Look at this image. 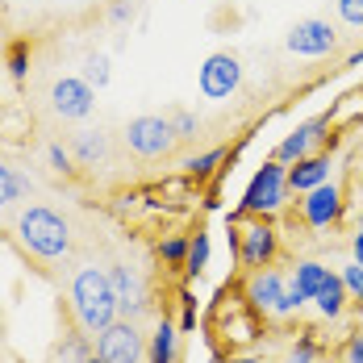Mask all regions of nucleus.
Here are the masks:
<instances>
[{"label": "nucleus", "instance_id": "1", "mask_svg": "<svg viewBox=\"0 0 363 363\" xmlns=\"http://www.w3.org/2000/svg\"><path fill=\"white\" fill-rule=\"evenodd\" d=\"M72 313H75V326L84 330V334H101V330H109L113 322L121 318L105 267H79V272H75Z\"/></svg>", "mask_w": 363, "mask_h": 363}, {"label": "nucleus", "instance_id": "2", "mask_svg": "<svg viewBox=\"0 0 363 363\" xmlns=\"http://www.w3.org/2000/svg\"><path fill=\"white\" fill-rule=\"evenodd\" d=\"M17 242L34 259L46 263H59L72 255V225L63 213H55L50 205H30L21 218H17Z\"/></svg>", "mask_w": 363, "mask_h": 363}, {"label": "nucleus", "instance_id": "3", "mask_svg": "<svg viewBox=\"0 0 363 363\" xmlns=\"http://www.w3.org/2000/svg\"><path fill=\"white\" fill-rule=\"evenodd\" d=\"M289 167L280 163V159H263L259 167H255L251 184L242 188V201H238V213L242 218H276V213H284V205H289Z\"/></svg>", "mask_w": 363, "mask_h": 363}, {"label": "nucleus", "instance_id": "4", "mask_svg": "<svg viewBox=\"0 0 363 363\" xmlns=\"http://www.w3.org/2000/svg\"><path fill=\"white\" fill-rule=\"evenodd\" d=\"M242 296L251 301V309L259 313V318H292V313H301V309L309 305V301L301 296V289L289 284L276 267H259V272H251Z\"/></svg>", "mask_w": 363, "mask_h": 363}, {"label": "nucleus", "instance_id": "5", "mask_svg": "<svg viewBox=\"0 0 363 363\" xmlns=\"http://www.w3.org/2000/svg\"><path fill=\"white\" fill-rule=\"evenodd\" d=\"M213 330L230 351H238V347H251L263 334V322H259V313L251 309L247 296H221V305L213 309Z\"/></svg>", "mask_w": 363, "mask_h": 363}, {"label": "nucleus", "instance_id": "6", "mask_svg": "<svg viewBox=\"0 0 363 363\" xmlns=\"http://www.w3.org/2000/svg\"><path fill=\"white\" fill-rule=\"evenodd\" d=\"M276 255H280V230L272 225V218L238 221V255H234L238 267H247V272L272 267Z\"/></svg>", "mask_w": 363, "mask_h": 363}, {"label": "nucleus", "instance_id": "7", "mask_svg": "<svg viewBox=\"0 0 363 363\" xmlns=\"http://www.w3.org/2000/svg\"><path fill=\"white\" fill-rule=\"evenodd\" d=\"M180 143L176 130H172V117H155V113H143L125 125V146L138 155V159H163L172 155V146Z\"/></svg>", "mask_w": 363, "mask_h": 363}, {"label": "nucleus", "instance_id": "8", "mask_svg": "<svg viewBox=\"0 0 363 363\" xmlns=\"http://www.w3.org/2000/svg\"><path fill=\"white\" fill-rule=\"evenodd\" d=\"M196 88H201L205 101H230V96L242 88V63H238V55H230V50L209 55V59L201 63Z\"/></svg>", "mask_w": 363, "mask_h": 363}, {"label": "nucleus", "instance_id": "9", "mask_svg": "<svg viewBox=\"0 0 363 363\" xmlns=\"http://www.w3.org/2000/svg\"><path fill=\"white\" fill-rule=\"evenodd\" d=\"M96 355L105 363H143L146 359V342L138 326L130 318H117L109 330L96 334Z\"/></svg>", "mask_w": 363, "mask_h": 363}, {"label": "nucleus", "instance_id": "10", "mask_svg": "<svg viewBox=\"0 0 363 363\" xmlns=\"http://www.w3.org/2000/svg\"><path fill=\"white\" fill-rule=\"evenodd\" d=\"M347 213V196H342V188L334 180L318 184L313 192H305L301 196V218L309 230H330V225H338Z\"/></svg>", "mask_w": 363, "mask_h": 363}, {"label": "nucleus", "instance_id": "11", "mask_svg": "<svg viewBox=\"0 0 363 363\" xmlns=\"http://www.w3.org/2000/svg\"><path fill=\"white\" fill-rule=\"evenodd\" d=\"M50 109L59 117H67V121H84L96 109V88L84 84L79 75H63V79L50 84Z\"/></svg>", "mask_w": 363, "mask_h": 363}, {"label": "nucleus", "instance_id": "12", "mask_svg": "<svg viewBox=\"0 0 363 363\" xmlns=\"http://www.w3.org/2000/svg\"><path fill=\"white\" fill-rule=\"evenodd\" d=\"M284 46H289L292 55H301V59H326L330 50L338 46V34H334V26L322 21V17H305V21H296L289 30Z\"/></svg>", "mask_w": 363, "mask_h": 363}, {"label": "nucleus", "instance_id": "13", "mask_svg": "<svg viewBox=\"0 0 363 363\" xmlns=\"http://www.w3.org/2000/svg\"><path fill=\"white\" fill-rule=\"evenodd\" d=\"M330 125H334V121H330V113H318V117L301 121L292 134H284V138H280V146H276V155H272V159H280V163L289 167V163H296V159L313 155V146L322 143V138H330V134H326Z\"/></svg>", "mask_w": 363, "mask_h": 363}, {"label": "nucleus", "instance_id": "14", "mask_svg": "<svg viewBox=\"0 0 363 363\" xmlns=\"http://www.w3.org/2000/svg\"><path fill=\"white\" fill-rule=\"evenodd\" d=\"M109 284H113V296H117V309H121V318H138V313H146V284L143 276L134 272V267H125V263H113L109 267Z\"/></svg>", "mask_w": 363, "mask_h": 363}, {"label": "nucleus", "instance_id": "15", "mask_svg": "<svg viewBox=\"0 0 363 363\" xmlns=\"http://www.w3.org/2000/svg\"><path fill=\"white\" fill-rule=\"evenodd\" d=\"M330 155H305V159H296V163H289V188L296 192V196H305V192H313L318 184L330 180Z\"/></svg>", "mask_w": 363, "mask_h": 363}, {"label": "nucleus", "instance_id": "16", "mask_svg": "<svg viewBox=\"0 0 363 363\" xmlns=\"http://www.w3.org/2000/svg\"><path fill=\"white\" fill-rule=\"evenodd\" d=\"M146 359L150 363H176L180 359V326L176 322H159L155 334H150V342H146Z\"/></svg>", "mask_w": 363, "mask_h": 363}, {"label": "nucleus", "instance_id": "17", "mask_svg": "<svg viewBox=\"0 0 363 363\" xmlns=\"http://www.w3.org/2000/svg\"><path fill=\"white\" fill-rule=\"evenodd\" d=\"M330 276H334V272H330L326 263H318V259H301V263L292 267V284L301 289V296H305V301H313L318 292L326 289Z\"/></svg>", "mask_w": 363, "mask_h": 363}, {"label": "nucleus", "instance_id": "18", "mask_svg": "<svg viewBox=\"0 0 363 363\" xmlns=\"http://www.w3.org/2000/svg\"><path fill=\"white\" fill-rule=\"evenodd\" d=\"M72 155L84 163V167L105 163V159H109V134H101V130H84V134H75Z\"/></svg>", "mask_w": 363, "mask_h": 363}, {"label": "nucleus", "instance_id": "19", "mask_svg": "<svg viewBox=\"0 0 363 363\" xmlns=\"http://www.w3.org/2000/svg\"><path fill=\"white\" fill-rule=\"evenodd\" d=\"M225 163V146H209V150H201V155H192V159H184V176L196 184L213 180L218 176V167Z\"/></svg>", "mask_w": 363, "mask_h": 363}, {"label": "nucleus", "instance_id": "20", "mask_svg": "<svg viewBox=\"0 0 363 363\" xmlns=\"http://www.w3.org/2000/svg\"><path fill=\"white\" fill-rule=\"evenodd\" d=\"M347 301H351V296H347V289H342V276H338V272H334V276L326 280V289H322L318 296H313V305H318V313H322L326 322H334V318H342Z\"/></svg>", "mask_w": 363, "mask_h": 363}, {"label": "nucleus", "instance_id": "21", "mask_svg": "<svg viewBox=\"0 0 363 363\" xmlns=\"http://www.w3.org/2000/svg\"><path fill=\"white\" fill-rule=\"evenodd\" d=\"M209 259H213V238H209V230H196V238H188L184 272H188L192 280H201V276H205V267H209Z\"/></svg>", "mask_w": 363, "mask_h": 363}, {"label": "nucleus", "instance_id": "22", "mask_svg": "<svg viewBox=\"0 0 363 363\" xmlns=\"http://www.w3.org/2000/svg\"><path fill=\"white\" fill-rule=\"evenodd\" d=\"M30 176H21L17 167H9V163H0V209H9L13 201H21V196H30Z\"/></svg>", "mask_w": 363, "mask_h": 363}, {"label": "nucleus", "instance_id": "23", "mask_svg": "<svg viewBox=\"0 0 363 363\" xmlns=\"http://www.w3.org/2000/svg\"><path fill=\"white\" fill-rule=\"evenodd\" d=\"M79 79H84V84H92L96 92H101V88H109V79H113L109 55H105V50H88V55H84V72H79Z\"/></svg>", "mask_w": 363, "mask_h": 363}, {"label": "nucleus", "instance_id": "24", "mask_svg": "<svg viewBox=\"0 0 363 363\" xmlns=\"http://www.w3.org/2000/svg\"><path fill=\"white\" fill-rule=\"evenodd\" d=\"M92 359V342H88V334L79 330V334H67L63 338V347H59V363H84Z\"/></svg>", "mask_w": 363, "mask_h": 363}, {"label": "nucleus", "instance_id": "25", "mask_svg": "<svg viewBox=\"0 0 363 363\" xmlns=\"http://www.w3.org/2000/svg\"><path fill=\"white\" fill-rule=\"evenodd\" d=\"M4 63H9V75L17 79V84H26V75H30V42H13L9 46V55H4Z\"/></svg>", "mask_w": 363, "mask_h": 363}, {"label": "nucleus", "instance_id": "26", "mask_svg": "<svg viewBox=\"0 0 363 363\" xmlns=\"http://www.w3.org/2000/svg\"><path fill=\"white\" fill-rule=\"evenodd\" d=\"M159 259H163V267H184V259H188V238H184V234H167V238L159 242Z\"/></svg>", "mask_w": 363, "mask_h": 363}, {"label": "nucleus", "instance_id": "27", "mask_svg": "<svg viewBox=\"0 0 363 363\" xmlns=\"http://www.w3.org/2000/svg\"><path fill=\"white\" fill-rule=\"evenodd\" d=\"M289 359L292 363H318V359H322V342L313 338V330H305V334L296 338V347H292Z\"/></svg>", "mask_w": 363, "mask_h": 363}, {"label": "nucleus", "instance_id": "28", "mask_svg": "<svg viewBox=\"0 0 363 363\" xmlns=\"http://www.w3.org/2000/svg\"><path fill=\"white\" fill-rule=\"evenodd\" d=\"M338 276H342V289H347V296L363 305V263H355V259H351V263H342V272H338Z\"/></svg>", "mask_w": 363, "mask_h": 363}, {"label": "nucleus", "instance_id": "29", "mask_svg": "<svg viewBox=\"0 0 363 363\" xmlns=\"http://www.w3.org/2000/svg\"><path fill=\"white\" fill-rule=\"evenodd\" d=\"M172 130H176V138H180V143H188V138H196V134H201V117H196V113H188V109H176V113H172Z\"/></svg>", "mask_w": 363, "mask_h": 363}, {"label": "nucleus", "instance_id": "30", "mask_svg": "<svg viewBox=\"0 0 363 363\" xmlns=\"http://www.w3.org/2000/svg\"><path fill=\"white\" fill-rule=\"evenodd\" d=\"M338 9V21L351 26V30H363V0H334Z\"/></svg>", "mask_w": 363, "mask_h": 363}, {"label": "nucleus", "instance_id": "31", "mask_svg": "<svg viewBox=\"0 0 363 363\" xmlns=\"http://www.w3.org/2000/svg\"><path fill=\"white\" fill-rule=\"evenodd\" d=\"M46 159H50V167H55L59 176H72V172H75V167H72V163H75V155H72V150H63L59 143H50V146H46Z\"/></svg>", "mask_w": 363, "mask_h": 363}, {"label": "nucleus", "instance_id": "32", "mask_svg": "<svg viewBox=\"0 0 363 363\" xmlns=\"http://www.w3.org/2000/svg\"><path fill=\"white\" fill-rule=\"evenodd\" d=\"M180 305H184V313H180L176 326H180V334H188V330H196V301H192V292L188 289L180 292Z\"/></svg>", "mask_w": 363, "mask_h": 363}, {"label": "nucleus", "instance_id": "33", "mask_svg": "<svg viewBox=\"0 0 363 363\" xmlns=\"http://www.w3.org/2000/svg\"><path fill=\"white\" fill-rule=\"evenodd\" d=\"M342 363H363V334H351L342 347Z\"/></svg>", "mask_w": 363, "mask_h": 363}, {"label": "nucleus", "instance_id": "34", "mask_svg": "<svg viewBox=\"0 0 363 363\" xmlns=\"http://www.w3.org/2000/svg\"><path fill=\"white\" fill-rule=\"evenodd\" d=\"M130 17H134V4H130V0H117V4L109 9V21H113V26H125Z\"/></svg>", "mask_w": 363, "mask_h": 363}, {"label": "nucleus", "instance_id": "35", "mask_svg": "<svg viewBox=\"0 0 363 363\" xmlns=\"http://www.w3.org/2000/svg\"><path fill=\"white\" fill-rule=\"evenodd\" d=\"M209 363H259V359H255V355H238V351H230V355H221V351H218Z\"/></svg>", "mask_w": 363, "mask_h": 363}, {"label": "nucleus", "instance_id": "36", "mask_svg": "<svg viewBox=\"0 0 363 363\" xmlns=\"http://www.w3.org/2000/svg\"><path fill=\"white\" fill-rule=\"evenodd\" d=\"M351 259L363 263V230H355V238H351Z\"/></svg>", "mask_w": 363, "mask_h": 363}, {"label": "nucleus", "instance_id": "37", "mask_svg": "<svg viewBox=\"0 0 363 363\" xmlns=\"http://www.w3.org/2000/svg\"><path fill=\"white\" fill-rule=\"evenodd\" d=\"M347 67H363V46H359V50H351V59H347Z\"/></svg>", "mask_w": 363, "mask_h": 363}, {"label": "nucleus", "instance_id": "38", "mask_svg": "<svg viewBox=\"0 0 363 363\" xmlns=\"http://www.w3.org/2000/svg\"><path fill=\"white\" fill-rule=\"evenodd\" d=\"M84 363H105V359H101V355H92V359H84Z\"/></svg>", "mask_w": 363, "mask_h": 363}, {"label": "nucleus", "instance_id": "39", "mask_svg": "<svg viewBox=\"0 0 363 363\" xmlns=\"http://www.w3.org/2000/svg\"><path fill=\"white\" fill-rule=\"evenodd\" d=\"M359 230H363V213H359Z\"/></svg>", "mask_w": 363, "mask_h": 363}]
</instances>
